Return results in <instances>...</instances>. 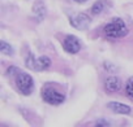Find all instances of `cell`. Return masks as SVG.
<instances>
[{
	"label": "cell",
	"instance_id": "4",
	"mask_svg": "<svg viewBox=\"0 0 133 127\" xmlns=\"http://www.w3.org/2000/svg\"><path fill=\"white\" fill-rule=\"evenodd\" d=\"M42 97L46 102L51 104V105H59L64 101V95L59 91H56L55 88L52 87H46L42 92Z\"/></svg>",
	"mask_w": 133,
	"mask_h": 127
},
{
	"label": "cell",
	"instance_id": "2",
	"mask_svg": "<svg viewBox=\"0 0 133 127\" xmlns=\"http://www.w3.org/2000/svg\"><path fill=\"white\" fill-rule=\"evenodd\" d=\"M26 66L29 69H33V70H37V72H41V70H46L50 68L51 65V60L46 56H42V57H35L33 53H29L28 57H26Z\"/></svg>",
	"mask_w": 133,
	"mask_h": 127
},
{
	"label": "cell",
	"instance_id": "8",
	"mask_svg": "<svg viewBox=\"0 0 133 127\" xmlns=\"http://www.w3.org/2000/svg\"><path fill=\"white\" fill-rule=\"evenodd\" d=\"M108 108L111 110H114L115 113H119V114H129L130 113V108L128 105L121 104V102H117V101L108 102Z\"/></svg>",
	"mask_w": 133,
	"mask_h": 127
},
{
	"label": "cell",
	"instance_id": "14",
	"mask_svg": "<svg viewBox=\"0 0 133 127\" xmlns=\"http://www.w3.org/2000/svg\"><path fill=\"white\" fill-rule=\"evenodd\" d=\"M75 2H77V3H80V4H81V3H85V2H88V0H75Z\"/></svg>",
	"mask_w": 133,
	"mask_h": 127
},
{
	"label": "cell",
	"instance_id": "9",
	"mask_svg": "<svg viewBox=\"0 0 133 127\" xmlns=\"http://www.w3.org/2000/svg\"><path fill=\"white\" fill-rule=\"evenodd\" d=\"M104 7H106V2H104V0H98V2H95L94 5L91 7V13L94 16H98V14H101L103 12Z\"/></svg>",
	"mask_w": 133,
	"mask_h": 127
},
{
	"label": "cell",
	"instance_id": "5",
	"mask_svg": "<svg viewBox=\"0 0 133 127\" xmlns=\"http://www.w3.org/2000/svg\"><path fill=\"white\" fill-rule=\"evenodd\" d=\"M90 22H91L90 17L88 14H85V13H78V14H75V16L71 17V25L73 27L78 29V30L88 29L89 25H90Z\"/></svg>",
	"mask_w": 133,
	"mask_h": 127
},
{
	"label": "cell",
	"instance_id": "6",
	"mask_svg": "<svg viewBox=\"0 0 133 127\" xmlns=\"http://www.w3.org/2000/svg\"><path fill=\"white\" fill-rule=\"evenodd\" d=\"M63 48L68 52V53H77L80 49H81V44H80V40L73 36V35H68L64 42H63Z\"/></svg>",
	"mask_w": 133,
	"mask_h": 127
},
{
	"label": "cell",
	"instance_id": "11",
	"mask_svg": "<svg viewBox=\"0 0 133 127\" xmlns=\"http://www.w3.org/2000/svg\"><path fill=\"white\" fill-rule=\"evenodd\" d=\"M0 51H2V53H4V54H12L13 53V48L4 40L0 43Z\"/></svg>",
	"mask_w": 133,
	"mask_h": 127
},
{
	"label": "cell",
	"instance_id": "15",
	"mask_svg": "<svg viewBox=\"0 0 133 127\" xmlns=\"http://www.w3.org/2000/svg\"><path fill=\"white\" fill-rule=\"evenodd\" d=\"M2 127H9V126H7V124H2Z\"/></svg>",
	"mask_w": 133,
	"mask_h": 127
},
{
	"label": "cell",
	"instance_id": "7",
	"mask_svg": "<svg viewBox=\"0 0 133 127\" xmlns=\"http://www.w3.org/2000/svg\"><path fill=\"white\" fill-rule=\"evenodd\" d=\"M104 87L107 90V92L112 93V92H116L120 90L121 87V83H120V79L117 77H108L104 82Z\"/></svg>",
	"mask_w": 133,
	"mask_h": 127
},
{
	"label": "cell",
	"instance_id": "3",
	"mask_svg": "<svg viewBox=\"0 0 133 127\" xmlns=\"http://www.w3.org/2000/svg\"><path fill=\"white\" fill-rule=\"evenodd\" d=\"M16 86L18 88V91L22 93V95H30L34 90V82H33V78L26 74V73H17V77H16Z\"/></svg>",
	"mask_w": 133,
	"mask_h": 127
},
{
	"label": "cell",
	"instance_id": "13",
	"mask_svg": "<svg viewBox=\"0 0 133 127\" xmlns=\"http://www.w3.org/2000/svg\"><path fill=\"white\" fill-rule=\"evenodd\" d=\"M95 127H110V124H108V122H107V121L101 119V121H98V122L95 123Z\"/></svg>",
	"mask_w": 133,
	"mask_h": 127
},
{
	"label": "cell",
	"instance_id": "12",
	"mask_svg": "<svg viewBox=\"0 0 133 127\" xmlns=\"http://www.w3.org/2000/svg\"><path fill=\"white\" fill-rule=\"evenodd\" d=\"M125 91H127V95H128L130 99H133V78H130V79L128 81V83H127V86H125Z\"/></svg>",
	"mask_w": 133,
	"mask_h": 127
},
{
	"label": "cell",
	"instance_id": "10",
	"mask_svg": "<svg viewBox=\"0 0 133 127\" xmlns=\"http://www.w3.org/2000/svg\"><path fill=\"white\" fill-rule=\"evenodd\" d=\"M34 13L38 16V20H42L46 16V7L42 2H37L34 5Z\"/></svg>",
	"mask_w": 133,
	"mask_h": 127
},
{
	"label": "cell",
	"instance_id": "1",
	"mask_svg": "<svg viewBox=\"0 0 133 127\" xmlns=\"http://www.w3.org/2000/svg\"><path fill=\"white\" fill-rule=\"evenodd\" d=\"M106 36L108 38H123L128 34V27L125 26V22L121 18H114L111 22H108L103 29Z\"/></svg>",
	"mask_w": 133,
	"mask_h": 127
}]
</instances>
